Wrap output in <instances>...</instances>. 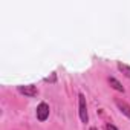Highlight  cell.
Wrapping results in <instances>:
<instances>
[{
	"label": "cell",
	"mask_w": 130,
	"mask_h": 130,
	"mask_svg": "<svg viewBox=\"0 0 130 130\" xmlns=\"http://www.w3.org/2000/svg\"><path fill=\"white\" fill-rule=\"evenodd\" d=\"M89 130H98V128H96V127H90Z\"/></svg>",
	"instance_id": "9c48e42d"
},
{
	"label": "cell",
	"mask_w": 130,
	"mask_h": 130,
	"mask_svg": "<svg viewBox=\"0 0 130 130\" xmlns=\"http://www.w3.org/2000/svg\"><path fill=\"white\" fill-rule=\"evenodd\" d=\"M78 115L81 122H87L89 121V115H87V104H86V96L83 93H78Z\"/></svg>",
	"instance_id": "6da1fadb"
},
{
	"label": "cell",
	"mask_w": 130,
	"mask_h": 130,
	"mask_svg": "<svg viewBox=\"0 0 130 130\" xmlns=\"http://www.w3.org/2000/svg\"><path fill=\"white\" fill-rule=\"evenodd\" d=\"M118 69H119V72H122V75L124 77H127V78H130V66H127V64H124V63H118Z\"/></svg>",
	"instance_id": "8992f818"
},
{
	"label": "cell",
	"mask_w": 130,
	"mask_h": 130,
	"mask_svg": "<svg viewBox=\"0 0 130 130\" xmlns=\"http://www.w3.org/2000/svg\"><path fill=\"white\" fill-rule=\"evenodd\" d=\"M106 130H118L113 124H106Z\"/></svg>",
	"instance_id": "ba28073f"
},
{
	"label": "cell",
	"mask_w": 130,
	"mask_h": 130,
	"mask_svg": "<svg viewBox=\"0 0 130 130\" xmlns=\"http://www.w3.org/2000/svg\"><path fill=\"white\" fill-rule=\"evenodd\" d=\"M49 110H51V109H49V104H47V103H44V101L40 103V104L37 106V119L41 121V122L46 121V119L49 118Z\"/></svg>",
	"instance_id": "7a4b0ae2"
},
{
	"label": "cell",
	"mask_w": 130,
	"mask_h": 130,
	"mask_svg": "<svg viewBox=\"0 0 130 130\" xmlns=\"http://www.w3.org/2000/svg\"><path fill=\"white\" fill-rule=\"evenodd\" d=\"M115 104L118 106V109H119V110H121V112H122V113H124V115L127 116V118H130V106H128V104H127L125 101L116 100V101H115Z\"/></svg>",
	"instance_id": "277c9868"
},
{
	"label": "cell",
	"mask_w": 130,
	"mask_h": 130,
	"mask_svg": "<svg viewBox=\"0 0 130 130\" xmlns=\"http://www.w3.org/2000/svg\"><path fill=\"white\" fill-rule=\"evenodd\" d=\"M55 80H57V77H55V74H52V77H51V78H44V81H46V83H54Z\"/></svg>",
	"instance_id": "52a82bcc"
},
{
	"label": "cell",
	"mask_w": 130,
	"mask_h": 130,
	"mask_svg": "<svg viewBox=\"0 0 130 130\" xmlns=\"http://www.w3.org/2000/svg\"><path fill=\"white\" fill-rule=\"evenodd\" d=\"M19 89V92L22 93V95H25V96H37V93H38V90H37V87L35 86H32V84H29V86H19L17 87Z\"/></svg>",
	"instance_id": "3957f363"
},
{
	"label": "cell",
	"mask_w": 130,
	"mask_h": 130,
	"mask_svg": "<svg viewBox=\"0 0 130 130\" xmlns=\"http://www.w3.org/2000/svg\"><path fill=\"white\" fill-rule=\"evenodd\" d=\"M109 84H110V87L112 89H115V90H118V92H122L124 93V87H122V84L116 80V78H113V77H109Z\"/></svg>",
	"instance_id": "5b68a950"
}]
</instances>
